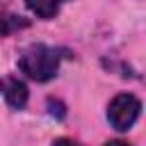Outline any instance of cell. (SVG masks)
I'll return each instance as SVG.
<instances>
[{
    "label": "cell",
    "mask_w": 146,
    "mask_h": 146,
    "mask_svg": "<svg viewBox=\"0 0 146 146\" xmlns=\"http://www.w3.org/2000/svg\"><path fill=\"white\" fill-rule=\"evenodd\" d=\"M52 146H80L75 139H68V137H59V139H55L52 141Z\"/></svg>",
    "instance_id": "6"
},
{
    "label": "cell",
    "mask_w": 146,
    "mask_h": 146,
    "mask_svg": "<svg viewBox=\"0 0 146 146\" xmlns=\"http://www.w3.org/2000/svg\"><path fill=\"white\" fill-rule=\"evenodd\" d=\"M103 146H130L128 141H121V139H112V141H105Z\"/></svg>",
    "instance_id": "7"
},
{
    "label": "cell",
    "mask_w": 146,
    "mask_h": 146,
    "mask_svg": "<svg viewBox=\"0 0 146 146\" xmlns=\"http://www.w3.org/2000/svg\"><path fill=\"white\" fill-rule=\"evenodd\" d=\"M68 2V0H25V7L36 16V18H43V21H50L57 16L59 7Z\"/></svg>",
    "instance_id": "4"
},
{
    "label": "cell",
    "mask_w": 146,
    "mask_h": 146,
    "mask_svg": "<svg viewBox=\"0 0 146 146\" xmlns=\"http://www.w3.org/2000/svg\"><path fill=\"white\" fill-rule=\"evenodd\" d=\"M68 52L46 43H32L18 55V68L34 82H48L59 73V64Z\"/></svg>",
    "instance_id": "1"
},
{
    "label": "cell",
    "mask_w": 146,
    "mask_h": 146,
    "mask_svg": "<svg viewBox=\"0 0 146 146\" xmlns=\"http://www.w3.org/2000/svg\"><path fill=\"white\" fill-rule=\"evenodd\" d=\"M141 114V103L132 94H116L107 105V121L114 130L128 132Z\"/></svg>",
    "instance_id": "2"
},
{
    "label": "cell",
    "mask_w": 146,
    "mask_h": 146,
    "mask_svg": "<svg viewBox=\"0 0 146 146\" xmlns=\"http://www.w3.org/2000/svg\"><path fill=\"white\" fill-rule=\"evenodd\" d=\"M0 94L11 110H23L27 105V98H30L27 84L23 80L14 78V75H7V78L0 80Z\"/></svg>",
    "instance_id": "3"
},
{
    "label": "cell",
    "mask_w": 146,
    "mask_h": 146,
    "mask_svg": "<svg viewBox=\"0 0 146 146\" xmlns=\"http://www.w3.org/2000/svg\"><path fill=\"white\" fill-rule=\"evenodd\" d=\"M30 21L23 18V16H16V14H0V36H7L11 32H18L23 27H27Z\"/></svg>",
    "instance_id": "5"
}]
</instances>
